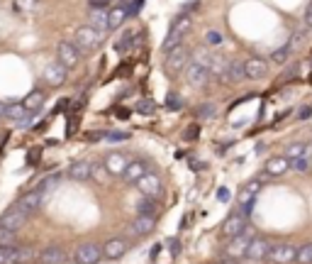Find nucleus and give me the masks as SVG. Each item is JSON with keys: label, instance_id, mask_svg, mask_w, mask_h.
I'll use <instances>...</instances> for the list:
<instances>
[{"label": "nucleus", "instance_id": "f257e3e1", "mask_svg": "<svg viewBox=\"0 0 312 264\" xmlns=\"http://www.w3.org/2000/svg\"><path fill=\"white\" fill-rule=\"evenodd\" d=\"M27 223H29V215L22 208H17V205H10V208L0 215V228H5V230H10V233L22 230Z\"/></svg>", "mask_w": 312, "mask_h": 264}, {"label": "nucleus", "instance_id": "f03ea898", "mask_svg": "<svg viewBox=\"0 0 312 264\" xmlns=\"http://www.w3.org/2000/svg\"><path fill=\"white\" fill-rule=\"evenodd\" d=\"M103 37H105V32H100V29L90 27V25H85V27H78L76 29V37H73V44L78 47V52L81 49H95L100 42H103Z\"/></svg>", "mask_w": 312, "mask_h": 264}, {"label": "nucleus", "instance_id": "7ed1b4c3", "mask_svg": "<svg viewBox=\"0 0 312 264\" xmlns=\"http://www.w3.org/2000/svg\"><path fill=\"white\" fill-rule=\"evenodd\" d=\"M295 245H290V242H276V245H271V250H268V257H266V262L271 264H290L295 262Z\"/></svg>", "mask_w": 312, "mask_h": 264}, {"label": "nucleus", "instance_id": "20e7f679", "mask_svg": "<svg viewBox=\"0 0 312 264\" xmlns=\"http://www.w3.org/2000/svg\"><path fill=\"white\" fill-rule=\"evenodd\" d=\"M254 237H256V235H254V230H251V228H247L242 235L232 237V240L227 242V257H232V260H239V257H244Z\"/></svg>", "mask_w": 312, "mask_h": 264}, {"label": "nucleus", "instance_id": "39448f33", "mask_svg": "<svg viewBox=\"0 0 312 264\" xmlns=\"http://www.w3.org/2000/svg\"><path fill=\"white\" fill-rule=\"evenodd\" d=\"M188 64H190V52H188L183 44L176 47V49H171V52H166V71H169V74L186 71Z\"/></svg>", "mask_w": 312, "mask_h": 264}, {"label": "nucleus", "instance_id": "423d86ee", "mask_svg": "<svg viewBox=\"0 0 312 264\" xmlns=\"http://www.w3.org/2000/svg\"><path fill=\"white\" fill-rule=\"evenodd\" d=\"M186 81H188V86L193 88H205L207 81H210V69L190 59V64L186 66Z\"/></svg>", "mask_w": 312, "mask_h": 264}, {"label": "nucleus", "instance_id": "0eeeda50", "mask_svg": "<svg viewBox=\"0 0 312 264\" xmlns=\"http://www.w3.org/2000/svg\"><path fill=\"white\" fill-rule=\"evenodd\" d=\"M73 260L76 264H98L103 260V247L98 242H83V245H78Z\"/></svg>", "mask_w": 312, "mask_h": 264}, {"label": "nucleus", "instance_id": "6e6552de", "mask_svg": "<svg viewBox=\"0 0 312 264\" xmlns=\"http://www.w3.org/2000/svg\"><path fill=\"white\" fill-rule=\"evenodd\" d=\"M57 57H59V64H61V66H66V69H76L78 61H81V52H78V47L71 44V42H59Z\"/></svg>", "mask_w": 312, "mask_h": 264}, {"label": "nucleus", "instance_id": "1a4fd4ad", "mask_svg": "<svg viewBox=\"0 0 312 264\" xmlns=\"http://www.w3.org/2000/svg\"><path fill=\"white\" fill-rule=\"evenodd\" d=\"M137 188L142 191V196H146V198H156V196H161V191H164V183H161V176L156 174H146L137 181Z\"/></svg>", "mask_w": 312, "mask_h": 264}, {"label": "nucleus", "instance_id": "9d476101", "mask_svg": "<svg viewBox=\"0 0 312 264\" xmlns=\"http://www.w3.org/2000/svg\"><path fill=\"white\" fill-rule=\"evenodd\" d=\"M127 250H129V240H127V237H110V240L103 245V257L120 260V257L127 255Z\"/></svg>", "mask_w": 312, "mask_h": 264}, {"label": "nucleus", "instance_id": "9b49d317", "mask_svg": "<svg viewBox=\"0 0 312 264\" xmlns=\"http://www.w3.org/2000/svg\"><path fill=\"white\" fill-rule=\"evenodd\" d=\"M247 228H249V225H247V218H244V215H242V213L237 210V213H232V215H227V220L222 223V235L232 240V237L242 235L244 230H247Z\"/></svg>", "mask_w": 312, "mask_h": 264}, {"label": "nucleus", "instance_id": "f8f14e48", "mask_svg": "<svg viewBox=\"0 0 312 264\" xmlns=\"http://www.w3.org/2000/svg\"><path fill=\"white\" fill-rule=\"evenodd\" d=\"M37 262L39 264H66L68 262V255H66L63 247L49 245V247H44L42 252H37Z\"/></svg>", "mask_w": 312, "mask_h": 264}, {"label": "nucleus", "instance_id": "ddd939ff", "mask_svg": "<svg viewBox=\"0 0 312 264\" xmlns=\"http://www.w3.org/2000/svg\"><path fill=\"white\" fill-rule=\"evenodd\" d=\"M268 250H271V242H268L266 237H254L244 257H247L249 262H263V260L268 257Z\"/></svg>", "mask_w": 312, "mask_h": 264}, {"label": "nucleus", "instance_id": "4468645a", "mask_svg": "<svg viewBox=\"0 0 312 264\" xmlns=\"http://www.w3.org/2000/svg\"><path fill=\"white\" fill-rule=\"evenodd\" d=\"M42 203H44V193L39 191V188H34V191H27L25 196H20V201H17V208H22L27 215H32V213H37L39 208H42Z\"/></svg>", "mask_w": 312, "mask_h": 264}, {"label": "nucleus", "instance_id": "2eb2a0df", "mask_svg": "<svg viewBox=\"0 0 312 264\" xmlns=\"http://www.w3.org/2000/svg\"><path fill=\"white\" fill-rule=\"evenodd\" d=\"M266 74H268V64H266V59L251 57V59L244 61V76H247V79L258 81V79H263Z\"/></svg>", "mask_w": 312, "mask_h": 264}, {"label": "nucleus", "instance_id": "dca6fc26", "mask_svg": "<svg viewBox=\"0 0 312 264\" xmlns=\"http://www.w3.org/2000/svg\"><path fill=\"white\" fill-rule=\"evenodd\" d=\"M154 228H156L154 215H137V218L129 223V235H134V237H144V235L154 233Z\"/></svg>", "mask_w": 312, "mask_h": 264}, {"label": "nucleus", "instance_id": "f3484780", "mask_svg": "<svg viewBox=\"0 0 312 264\" xmlns=\"http://www.w3.org/2000/svg\"><path fill=\"white\" fill-rule=\"evenodd\" d=\"M127 167H129V162H127V157H125V154H120V152H113V154H108V157H105V169H108V174L122 176Z\"/></svg>", "mask_w": 312, "mask_h": 264}, {"label": "nucleus", "instance_id": "a211bd4d", "mask_svg": "<svg viewBox=\"0 0 312 264\" xmlns=\"http://www.w3.org/2000/svg\"><path fill=\"white\" fill-rule=\"evenodd\" d=\"M66 74H68V69L61 66L59 61H54V64H49V66L44 69V81H47L49 86H61V84L66 81Z\"/></svg>", "mask_w": 312, "mask_h": 264}, {"label": "nucleus", "instance_id": "6ab92c4d", "mask_svg": "<svg viewBox=\"0 0 312 264\" xmlns=\"http://www.w3.org/2000/svg\"><path fill=\"white\" fill-rule=\"evenodd\" d=\"M227 69H229V59L227 57L215 54V57L210 59V76H215V79L225 81V79H227Z\"/></svg>", "mask_w": 312, "mask_h": 264}, {"label": "nucleus", "instance_id": "aec40b11", "mask_svg": "<svg viewBox=\"0 0 312 264\" xmlns=\"http://www.w3.org/2000/svg\"><path fill=\"white\" fill-rule=\"evenodd\" d=\"M44 7V0H12V10L17 15H34Z\"/></svg>", "mask_w": 312, "mask_h": 264}, {"label": "nucleus", "instance_id": "412c9836", "mask_svg": "<svg viewBox=\"0 0 312 264\" xmlns=\"http://www.w3.org/2000/svg\"><path fill=\"white\" fill-rule=\"evenodd\" d=\"M68 176H71L73 181H88V178L93 176V164H90V162H73V164L68 167Z\"/></svg>", "mask_w": 312, "mask_h": 264}, {"label": "nucleus", "instance_id": "4be33fe9", "mask_svg": "<svg viewBox=\"0 0 312 264\" xmlns=\"http://www.w3.org/2000/svg\"><path fill=\"white\" fill-rule=\"evenodd\" d=\"M285 172H290V162L285 157H271L266 162V174L268 176H283Z\"/></svg>", "mask_w": 312, "mask_h": 264}, {"label": "nucleus", "instance_id": "5701e85b", "mask_svg": "<svg viewBox=\"0 0 312 264\" xmlns=\"http://www.w3.org/2000/svg\"><path fill=\"white\" fill-rule=\"evenodd\" d=\"M44 100H47V93L37 88V90H32L27 98L22 100V105H25V110H27V113H37V110L44 105Z\"/></svg>", "mask_w": 312, "mask_h": 264}, {"label": "nucleus", "instance_id": "b1692460", "mask_svg": "<svg viewBox=\"0 0 312 264\" xmlns=\"http://www.w3.org/2000/svg\"><path fill=\"white\" fill-rule=\"evenodd\" d=\"M146 174V162H129V167L125 169V181L127 183H137L142 176Z\"/></svg>", "mask_w": 312, "mask_h": 264}, {"label": "nucleus", "instance_id": "393cba45", "mask_svg": "<svg viewBox=\"0 0 312 264\" xmlns=\"http://www.w3.org/2000/svg\"><path fill=\"white\" fill-rule=\"evenodd\" d=\"M312 152V145H305V142H290V145L285 147V159L288 162H293V159H298V157H308Z\"/></svg>", "mask_w": 312, "mask_h": 264}, {"label": "nucleus", "instance_id": "a878e982", "mask_svg": "<svg viewBox=\"0 0 312 264\" xmlns=\"http://www.w3.org/2000/svg\"><path fill=\"white\" fill-rule=\"evenodd\" d=\"M258 191H261V181H258V178H251V181L244 183V188L239 191V203H249V201H254Z\"/></svg>", "mask_w": 312, "mask_h": 264}, {"label": "nucleus", "instance_id": "bb28decb", "mask_svg": "<svg viewBox=\"0 0 312 264\" xmlns=\"http://www.w3.org/2000/svg\"><path fill=\"white\" fill-rule=\"evenodd\" d=\"M90 27L100 29V32H108V12L98 10V7H90Z\"/></svg>", "mask_w": 312, "mask_h": 264}, {"label": "nucleus", "instance_id": "cd10ccee", "mask_svg": "<svg viewBox=\"0 0 312 264\" xmlns=\"http://www.w3.org/2000/svg\"><path fill=\"white\" fill-rule=\"evenodd\" d=\"M242 79H247L244 76V61H229V69H227V84H237V81H242Z\"/></svg>", "mask_w": 312, "mask_h": 264}, {"label": "nucleus", "instance_id": "c85d7f7f", "mask_svg": "<svg viewBox=\"0 0 312 264\" xmlns=\"http://www.w3.org/2000/svg\"><path fill=\"white\" fill-rule=\"evenodd\" d=\"M0 264H20V247H0Z\"/></svg>", "mask_w": 312, "mask_h": 264}, {"label": "nucleus", "instance_id": "c756f323", "mask_svg": "<svg viewBox=\"0 0 312 264\" xmlns=\"http://www.w3.org/2000/svg\"><path fill=\"white\" fill-rule=\"evenodd\" d=\"M125 17H127V10L125 7H115L108 12V29H117L122 22H125Z\"/></svg>", "mask_w": 312, "mask_h": 264}, {"label": "nucleus", "instance_id": "7c9ffc66", "mask_svg": "<svg viewBox=\"0 0 312 264\" xmlns=\"http://www.w3.org/2000/svg\"><path fill=\"white\" fill-rule=\"evenodd\" d=\"M295 262L298 264H312V242H303L295 250Z\"/></svg>", "mask_w": 312, "mask_h": 264}, {"label": "nucleus", "instance_id": "2f4dec72", "mask_svg": "<svg viewBox=\"0 0 312 264\" xmlns=\"http://www.w3.org/2000/svg\"><path fill=\"white\" fill-rule=\"evenodd\" d=\"M308 27H298L293 32V37H290V42H288V47H290V52H295V49H300L303 47V42L308 39Z\"/></svg>", "mask_w": 312, "mask_h": 264}, {"label": "nucleus", "instance_id": "473e14b6", "mask_svg": "<svg viewBox=\"0 0 312 264\" xmlns=\"http://www.w3.org/2000/svg\"><path fill=\"white\" fill-rule=\"evenodd\" d=\"M190 25H193V20H190V15H178L176 20H173V25H171V29H176L178 34H186L188 29H190Z\"/></svg>", "mask_w": 312, "mask_h": 264}, {"label": "nucleus", "instance_id": "72a5a7b5", "mask_svg": "<svg viewBox=\"0 0 312 264\" xmlns=\"http://www.w3.org/2000/svg\"><path fill=\"white\" fill-rule=\"evenodd\" d=\"M25 115H27V110H25V105H22V103H17V105H7V108H5V117H7V120L20 122Z\"/></svg>", "mask_w": 312, "mask_h": 264}, {"label": "nucleus", "instance_id": "f704fd0d", "mask_svg": "<svg viewBox=\"0 0 312 264\" xmlns=\"http://www.w3.org/2000/svg\"><path fill=\"white\" fill-rule=\"evenodd\" d=\"M134 208H137V215H154V208H156V203H154V198H146V196H144V198H139V201H137V205H134Z\"/></svg>", "mask_w": 312, "mask_h": 264}, {"label": "nucleus", "instance_id": "c9c22d12", "mask_svg": "<svg viewBox=\"0 0 312 264\" xmlns=\"http://www.w3.org/2000/svg\"><path fill=\"white\" fill-rule=\"evenodd\" d=\"M181 39H183V34H178L176 29H171L169 34H166V39H164V49H166V52H171V49L181 47Z\"/></svg>", "mask_w": 312, "mask_h": 264}, {"label": "nucleus", "instance_id": "e433bc0d", "mask_svg": "<svg viewBox=\"0 0 312 264\" xmlns=\"http://www.w3.org/2000/svg\"><path fill=\"white\" fill-rule=\"evenodd\" d=\"M288 57H290V47L283 44V47H278V49L271 54V61H273V64H278V66H283L285 61H288Z\"/></svg>", "mask_w": 312, "mask_h": 264}, {"label": "nucleus", "instance_id": "4c0bfd02", "mask_svg": "<svg viewBox=\"0 0 312 264\" xmlns=\"http://www.w3.org/2000/svg\"><path fill=\"white\" fill-rule=\"evenodd\" d=\"M205 42H207V47H220V44L225 42V37H222V32H217V29H207V32H205Z\"/></svg>", "mask_w": 312, "mask_h": 264}, {"label": "nucleus", "instance_id": "58836bf2", "mask_svg": "<svg viewBox=\"0 0 312 264\" xmlns=\"http://www.w3.org/2000/svg\"><path fill=\"white\" fill-rule=\"evenodd\" d=\"M290 169L298 172V174H305V172H310V159L308 157H298V159L290 162Z\"/></svg>", "mask_w": 312, "mask_h": 264}, {"label": "nucleus", "instance_id": "ea45409f", "mask_svg": "<svg viewBox=\"0 0 312 264\" xmlns=\"http://www.w3.org/2000/svg\"><path fill=\"white\" fill-rule=\"evenodd\" d=\"M195 115H198L200 120H210V117L217 115V108H215L212 103H202L198 110H195Z\"/></svg>", "mask_w": 312, "mask_h": 264}, {"label": "nucleus", "instance_id": "a19ab883", "mask_svg": "<svg viewBox=\"0 0 312 264\" xmlns=\"http://www.w3.org/2000/svg\"><path fill=\"white\" fill-rule=\"evenodd\" d=\"M166 108H169V110H181V108H183V98H181L178 93H169V95H166Z\"/></svg>", "mask_w": 312, "mask_h": 264}, {"label": "nucleus", "instance_id": "79ce46f5", "mask_svg": "<svg viewBox=\"0 0 312 264\" xmlns=\"http://www.w3.org/2000/svg\"><path fill=\"white\" fill-rule=\"evenodd\" d=\"M0 247H15V233L0 228Z\"/></svg>", "mask_w": 312, "mask_h": 264}, {"label": "nucleus", "instance_id": "37998d69", "mask_svg": "<svg viewBox=\"0 0 312 264\" xmlns=\"http://www.w3.org/2000/svg\"><path fill=\"white\" fill-rule=\"evenodd\" d=\"M137 110L144 113V115H151V113H156V105H154L151 100H142V103L137 105Z\"/></svg>", "mask_w": 312, "mask_h": 264}, {"label": "nucleus", "instance_id": "c03bdc74", "mask_svg": "<svg viewBox=\"0 0 312 264\" xmlns=\"http://www.w3.org/2000/svg\"><path fill=\"white\" fill-rule=\"evenodd\" d=\"M105 137L110 142H125V140H129V132H108Z\"/></svg>", "mask_w": 312, "mask_h": 264}, {"label": "nucleus", "instance_id": "a18cd8bd", "mask_svg": "<svg viewBox=\"0 0 312 264\" xmlns=\"http://www.w3.org/2000/svg\"><path fill=\"white\" fill-rule=\"evenodd\" d=\"M200 135V125H190L186 132H183V140H195Z\"/></svg>", "mask_w": 312, "mask_h": 264}, {"label": "nucleus", "instance_id": "49530a36", "mask_svg": "<svg viewBox=\"0 0 312 264\" xmlns=\"http://www.w3.org/2000/svg\"><path fill=\"white\" fill-rule=\"evenodd\" d=\"M142 5H144V0H132V2H129V10H127V15H137V12L142 10Z\"/></svg>", "mask_w": 312, "mask_h": 264}, {"label": "nucleus", "instance_id": "de8ad7c7", "mask_svg": "<svg viewBox=\"0 0 312 264\" xmlns=\"http://www.w3.org/2000/svg\"><path fill=\"white\" fill-rule=\"evenodd\" d=\"M303 25H305V27H308V29L312 32V2L308 5V10H305V17H303Z\"/></svg>", "mask_w": 312, "mask_h": 264}, {"label": "nucleus", "instance_id": "09e8293b", "mask_svg": "<svg viewBox=\"0 0 312 264\" xmlns=\"http://www.w3.org/2000/svg\"><path fill=\"white\" fill-rule=\"evenodd\" d=\"M312 115V105H303V108H298V120H308Z\"/></svg>", "mask_w": 312, "mask_h": 264}, {"label": "nucleus", "instance_id": "8fccbe9b", "mask_svg": "<svg viewBox=\"0 0 312 264\" xmlns=\"http://www.w3.org/2000/svg\"><path fill=\"white\" fill-rule=\"evenodd\" d=\"M169 250H171V255L176 257V255L181 252V242H178V240H169Z\"/></svg>", "mask_w": 312, "mask_h": 264}, {"label": "nucleus", "instance_id": "3c124183", "mask_svg": "<svg viewBox=\"0 0 312 264\" xmlns=\"http://www.w3.org/2000/svg\"><path fill=\"white\" fill-rule=\"evenodd\" d=\"M217 198H220L222 203H227V201H229V188H225V186H222V188L217 191Z\"/></svg>", "mask_w": 312, "mask_h": 264}, {"label": "nucleus", "instance_id": "603ef678", "mask_svg": "<svg viewBox=\"0 0 312 264\" xmlns=\"http://www.w3.org/2000/svg\"><path fill=\"white\" fill-rule=\"evenodd\" d=\"M110 0H90V7H98V10H105V5H108Z\"/></svg>", "mask_w": 312, "mask_h": 264}, {"label": "nucleus", "instance_id": "864d4df0", "mask_svg": "<svg viewBox=\"0 0 312 264\" xmlns=\"http://www.w3.org/2000/svg\"><path fill=\"white\" fill-rule=\"evenodd\" d=\"M159 252H161V245H154V247H151V260H156Z\"/></svg>", "mask_w": 312, "mask_h": 264}, {"label": "nucleus", "instance_id": "5fc2aeb1", "mask_svg": "<svg viewBox=\"0 0 312 264\" xmlns=\"http://www.w3.org/2000/svg\"><path fill=\"white\" fill-rule=\"evenodd\" d=\"M215 264H237V260H232V257H225V260H217Z\"/></svg>", "mask_w": 312, "mask_h": 264}, {"label": "nucleus", "instance_id": "6e6d98bb", "mask_svg": "<svg viewBox=\"0 0 312 264\" xmlns=\"http://www.w3.org/2000/svg\"><path fill=\"white\" fill-rule=\"evenodd\" d=\"M5 108H7V105H2V103H0V117H5Z\"/></svg>", "mask_w": 312, "mask_h": 264}]
</instances>
